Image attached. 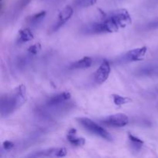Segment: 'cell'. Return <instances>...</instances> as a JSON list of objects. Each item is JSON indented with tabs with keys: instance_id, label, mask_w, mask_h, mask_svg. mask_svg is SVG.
I'll return each instance as SVG.
<instances>
[{
	"instance_id": "1",
	"label": "cell",
	"mask_w": 158,
	"mask_h": 158,
	"mask_svg": "<svg viewBox=\"0 0 158 158\" xmlns=\"http://www.w3.org/2000/svg\"><path fill=\"white\" fill-rule=\"evenodd\" d=\"M27 100V94L25 85L21 84L13 91L2 95L1 97V115L7 117L19 109Z\"/></svg>"
},
{
	"instance_id": "2",
	"label": "cell",
	"mask_w": 158,
	"mask_h": 158,
	"mask_svg": "<svg viewBox=\"0 0 158 158\" xmlns=\"http://www.w3.org/2000/svg\"><path fill=\"white\" fill-rule=\"evenodd\" d=\"M77 120L86 130H87L89 132L94 135L98 136L107 141L113 140V137L108 131L95 123L91 119L87 118V117H79V118H77Z\"/></svg>"
},
{
	"instance_id": "3",
	"label": "cell",
	"mask_w": 158,
	"mask_h": 158,
	"mask_svg": "<svg viewBox=\"0 0 158 158\" xmlns=\"http://www.w3.org/2000/svg\"><path fill=\"white\" fill-rule=\"evenodd\" d=\"M110 16L117 23L120 29H124L127 26L130 25L132 23L130 15L125 9H120L113 11Z\"/></svg>"
},
{
	"instance_id": "4",
	"label": "cell",
	"mask_w": 158,
	"mask_h": 158,
	"mask_svg": "<svg viewBox=\"0 0 158 158\" xmlns=\"http://www.w3.org/2000/svg\"><path fill=\"white\" fill-rule=\"evenodd\" d=\"M102 123L111 127H123L129 123V117L124 113H116L104 119Z\"/></svg>"
},
{
	"instance_id": "5",
	"label": "cell",
	"mask_w": 158,
	"mask_h": 158,
	"mask_svg": "<svg viewBox=\"0 0 158 158\" xmlns=\"http://www.w3.org/2000/svg\"><path fill=\"white\" fill-rule=\"evenodd\" d=\"M110 73V65L107 60H103L94 74V81L98 84L103 83L108 79Z\"/></svg>"
},
{
	"instance_id": "6",
	"label": "cell",
	"mask_w": 158,
	"mask_h": 158,
	"mask_svg": "<svg viewBox=\"0 0 158 158\" xmlns=\"http://www.w3.org/2000/svg\"><path fill=\"white\" fill-rule=\"evenodd\" d=\"M67 154V150L64 147L50 148V149H46L41 151L35 152L33 154L29 155V157H62L66 156Z\"/></svg>"
},
{
	"instance_id": "7",
	"label": "cell",
	"mask_w": 158,
	"mask_h": 158,
	"mask_svg": "<svg viewBox=\"0 0 158 158\" xmlns=\"http://www.w3.org/2000/svg\"><path fill=\"white\" fill-rule=\"evenodd\" d=\"M73 14V9L70 6H67L64 8L62 9L60 11V13H59L58 19L57 22L55 24L54 27H53V30L56 31L60 28H61L62 26L64 25L65 23H67V21L69 20L70 18L72 17Z\"/></svg>"
},
{
	"instance_id": "8",
	"label": "cell",
	"mask_w": 158,
	"mask_h": 158,
	"mask_svg": "<svg viewBox=\"0 0 158 158\" xmlns=\"http://www.w3.org/2000/svg\"><path fill=\"white\" fill-rule=\"evenodd\" d=\"M71 98V94L69 92L65 91L51 96L46 100V105L48 106H57L61 105L63 103L67 102Z\"/></svg>"
},
{
	"instance_id": "9",
	"label": "cell",
	"mask_w": 158,
	"mask_h": 158,
	"mask_svg": "<svg viewBox=\"0 0 158 158\" xmlns=\"http://www.w3.org/2000/svg\"><path fill=\"white\" fill-rule=\"evenodd\" d=\"M83 33L84 34H102L106 33V29L103 22H96L86 25L83 28Z\"/></svg>"
},
{
	"instance_id": "10",
	"label": "cell",
	"mask_w": 158,
	"mask_h": 158,
	"mask_svg": "<svg viewBox=\"0 0 158 158\" xmlns=\"http://www.w3.org/2000/svg\"><path fill=\"white\" fill-rule=\"evenodd\" d=\"M147 51V48L146 46H142L140 48L134 49L130 50L126 54V58L129 61H141L144 60L146 52Z\"/></svg>"
},
{
	"instance_id": "11",
	"label": "cell",
	"mask_w": 158,
	"mask_h": 158,
	"mask_svg": "<svg viewBox=\"0 0 158 158\" xmlns=\"http://www.w3.org/2000/svg\"><path fill=\"white\" fill-rule=\"evenodd\" d=\"M76 133H77V130L76 129L73 128V129L69 130L67 137L68 141L71 144L77 146V147H81V146L84 145L86 144L85 139L83 137H77Z\"/></svg>"
},
{
	"instance_id": "12",
	"label": "cell",
	"mask_w": 158,
	"mask_h": 158,
	"mask_svg": "<svg viewBox=\"0 0 158 158\" xmlns=\"http://www.w3.org/2000/svg\"><path fill=\"white\" fill-rule=\"evenodd\" d=\"M92 64H93V59L89 56H85L73 62L70 67L72 69H86L91 67Z\"/></svg>"
},
{
	"instance_id": "13",
	"label": "cell",
	"mask_w": 158,
	"mask_h": 158,
	"mask_svg": "<svg viewBox=\"0 0 158 158\" xmlns=\"http://www.w3.org/2000/svg\"><path fill=\"white\" fill-rule=\"evenodd\" d=\"M102 22L103 23V26L105 27V29H106V33H116L120 29V27L117 25V23L113 20V19L110 16V15L107 16L106 19H104L103 21H102Z\"/></svg>"
},
{
	"instance_id": "14",
	"label": "cell",
	"mask_w": 158,
	"mask_h": 158,
	"mask_svg": "<svg viewBox=\"0 0 158 158\" xmlns=\"http://www.w3.org/2000/svg\"><path fill=\"white\" fill-rule=\"evenodd\" d=\"M34 39V35L33 32L28 28L22 29L19 32V38H18V43H24L26 42L31 41Z\"/></svg>"
},
{
	"instance_id": "15",
	"label": "cell",
	"mask_w": 158,
	"mask_h": 158,
	"mask_svg": "<svg viewBox=\"0 0 158 158\" xmlns=\"http://www.w3.org/2000/svg\"><path fill=\"white\" fill-rule=\"evenodd\" d=\"M140 73L142 75L149 76V77H158V66H147L143 67Z\"/></svg>"
},
{
	"instance_id": "16",
	"label": "cell",
	"mask_w": 158,
	"mask_h": 158,
	"mask_svg": "<svg viewBox=\"0 0 158 158\" xmlns=\"http://www.w3.org/2000/svg\"><path fill=\"white\" fill-rule=\"evenodd\" d=\"M128 137H129L130 141L131 143V145L134 148V150H140L144 145V141L140 140V138L137 137L135 136H133L132 133H128Z\"/></svg>"
},
{
	"instance_id": "17",
	"label": "cell",
	"mask_w": 158,
	"mask_h": 158,
	"mask_svg": "<svg viewBox=\"0 0 158 158\" xmlns=\"http://www.w3.org/2000/svg\"><path fill=\"white\" fill-rule=\"evenodd\" d=\"M112 98L113 101L115 105H117V106H122V105H124V104L131 102L130 98L120 96V95H118V94H113Z\"/></svg>"
},
{
	"instance_id": "18",
	"label": "cell",
	"mask_w": 158,
	"mask_h": 158,
	"mask_svg": "<svg viewBox=\"0 0 158 158\" xmlns=\"http://www.w3.org/2000/svg\"><path fill=\"white\" fill-rule=\"evenodd\" d=\"M46 11H41L40 13H35V14L33 15L32 16L29 17V22L31 24H37V23L42 22V20L46 17Z\"/></svg>"
},
{
	"instance_id": "19",
	"label": "cell",
	"mask_w": 158,
	"mask_h": 158,
	"mask_svg": "<svg viewBox=\"0 0 158 158\" xmlns=\"http://www.w3.org/2000/svg\"><path fill=\"white\" fill-rule=\"evenodd\" d=\"M97 0H77L76 4L77 6L81 7V8H86L94 6L96 3Z\"/></svg>"
},
{
	"instance_id": "20",
	"label": "cell",
	"mask_w": 158,
	"mask_h": 158,
	"mask_svg": "<svg viewBox=\"0 0 158 158\" xmlns=\"http://www.w3.org/2000/svg\"><path fill=\"white\" fill-rule=\"evenodd\" d=\"M41 44L40 43H35L32 45L31 46H29L28 49V52L31 53L32 55H36L41 50Z\"/></svg>"
},
{
	"instance_id": "21",
	"label": "cell",
	"mask_w": 158,
	"mask_h": 158,
	"mask_svg": "<svg viewBox=\"0 0 158 158\" xmlns=\"http://www.w3.org/2000/svg\"><path fill=\"white\" fill-rule=\"evenodd\" d=\"M146 29H158V17L155 18L152 21L149 22L146 26Z\"/></svg>"
},
{
	"instance_id": "22",
	"label": "cell",
	"mask_w": 158,
	"mask_h": 158,
	"mask_svg": "<svg viewBox=\"0 0 158 158\" xmlns=\"http://www.w3.org/2000/svg\"><path fill=\"white\" fill-rule=\"evenodd\" d=\"M2 147L4 148L6 150H9L11 149H13V147H14V144H13L12 141H9V140H6V141L3 142L2 144Z\"/></svg>"
}]
</instances>
